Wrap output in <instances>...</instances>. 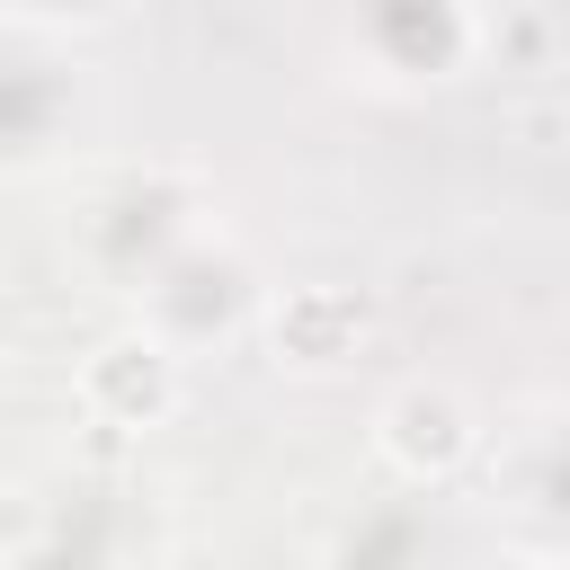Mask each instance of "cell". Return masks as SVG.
<instances>
[{
  "label": "cell",
  "instance_id": "cell-1",
  "mask_svg": "<svg viewBox=\"0 0 570 570\" xmlns=\"http://www.w3.org/2000/svg\"><path fill=\"white\" fill-rule=\"evenodd\" d=\"M142 330L160 338V347H214V338H232L249 312H258V276H249V258L232 249V240H214V232H196L187 249H169L142 285Z\"/></svg>",
  "mask_w": 570,
  "mask_h": 570
},
{
  "label": "cell",
  "instance_id": "cell-2",
  "mask_svg": "<svg viewBox=\"0 0 570 570\" xmlns=\"http://www.w3.org/2000/svg\"><path fill=\"white\" fill-rule=\"evenodd\" d=\"M347 36H356L365 62L392 71V80H454L463 53H472L463 0H356Z\"/></svg>",
  "mask_w": 570,
  "mask_h": 570
},
{
  "label": "cell",
  "instance_id": "cell-3",
  "mask_svg": "<svg viewBox=\"0 0 570 570\" xmlns=\"http://www.w3.org/2000/svg\"><path fill=\"white\" fill-rule=\"evenodd\" d=\"M374 454L401 472V481H445L481 454V428L472 410L445 392V383H401L383 410H374Z\"/></svg>",
  "mask_w": 570,
  "mask_h": 570
},
{
  "label": "cell",
  "instance_id": "cell-4",
  "mask_svg": "<svg viewBox=\"0 0 570 570\" xmlns=\"http://www.w3.org/2000/svg\"><path fill=\"white\" fill-rule=\"evenodd\" d=\"M71 107H80V80L53 53V36L9 27L0 36V160H36L71 125Z\"/></svg>",
  "mask_w": 570,
  "mask_h": 570
},
{
  "label": "cell",
  "instance_id": "cell-5",
  "mask_svg": "<svg viewBox=\"0 0 570 570\" xmlns=\"http://www.w3.org/2000/svg\"><path fill=\"white\" fill-rule=\"evenodd\" d=\"M80 401H89L98 419H116V428H160V419L178 410V347H160L142 321L116 330V338L80 365Z\"/></svg>",
  "mask_w": 570,
  "mask_h": 570
},
{
  "label": "cell",
  "instance_id": "cell-6",
  "mask_svg": "<svg viewBox=\"0 0 570 570\" xmlns=\"http://www.w3.org/2000/svg\"><path fill=\"white\" fill-rule=\"evenodd\" d=\"M517 508L570 552V428H552V436L534 445V463H525V481H517Z\"/></svg>",
  "mask_w": 570,
  "mask_h": 570
},
{
  "label": "cell",
  "instance_id": "cell-7",
  "mask_svg": "<svg viewBox=\"0 0 570 570\" xmlns=\"http://www.w3.org/2000/svg\"><path fill=\"white\" fill-rule=\"evenodd\" d=\"M0 9L27 36H89V27H116L125 18V0H0Z\"/></svg>",
  "mask_w": 570,
  "mask_h": 570
},
{
  "label": "cell",
  "instance_id": "cell-8",
  "mask_svg": "<svg viewBox=\"0 0 570 570\" xmlns=\"http://www.w3.org/2000/svg\"><path fill=\"white\" fill-rule=\"evenodd\" d=\"M472 570H570V552H490Z\"/></svg>",
  "mask_w": 570,
  "mask_h": 570
}]
</instances>
